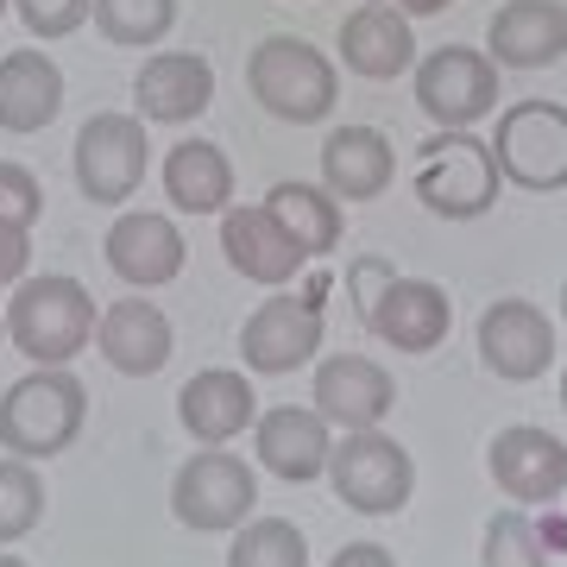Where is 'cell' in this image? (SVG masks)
Wrapping results in <instances>:
<instances>
[{"label": "cell", "mask_w": 567, "mask_h": 567, "mask_svg": "<svg viewBox=\"0 0 567 567\" xmlns=\"http://www.w3.org/2000/svg\"><path fill=\"white\" fill-rule=\"evenodd\" d=\"M82 423H89V391L70 365H32L0 391V454L44 466L76 442Z\"/></svg>", "instance_id": "1"}, {"label": "cell", "mask_w": 567, "mask_h": 567, "mask_svg": "<svg viewBox=\"0 0 567 567\" xmlns=\"http://www.w3.org/2000/svg\"><path fill=\"white\" fill-rule=\"evenodd\" d=\"M95 297L89 284L70 271H44V278H20L13 303H7V341L20 347L32 365H70L76 353L95 347Z\"/></svg>", "instance_id": "2"}, {"label": "cell", "mask_w": 567, "mask_h": 567, "mask_svg": "<svg viewBox=\"0 0 567 567\" xmlns=\"http://www.w3.org/2000/svg\"><path fill=\"white\" fill-rule=\"evenodd\" d=\"M246 89H252V102H259L271 121L316 126V121L334 114L341 70H334V63H328L309 39L271 32V39H259V44H252V58H246Z\"/></svg>", "instance_id": "3"}, {"label": "cell", "mask_w": 567, "mask_h": 567, "mask_svg": "<svg viewBox=\"0 0 567 567\" xmlns=\"http://www.w3.org/2000/svg\"><path fill=\"white\" fill-rule=\"evenodd\" d=\"M410 183H416V203L442 221H480L505 189L492 145L473 126H454V133H435V140L416 145V177Z\"/></svg>", "instance_id": "4"}, {"label": "cell", "mask_w": 567, "mask_h": 567, "mask_svg": "<svg viewBox=\"0 0 567 567\" xmlns=\"http://www.w3.org/2000/svg\"><path fill=\"white\" fill-rule=\"evenodd\" d=\"M328 480H334V498L347 511L391 517L416 492V461H410L404 442H391L385 429H353V435H341L328 447Z\"/></svg>", "instance_id": "5"}, {"label": "cell", "mask_w": 567, "mask_h": 567, "mask_svg": "<svg viewBox=\"0 0 567 567\" xmlns=\"http://www.w3.org/2000/svg\"><path fill=\"white\" fill-rule=\"evenodd\" d=\"M252 505H259V480H252V461H240L234 447H196L171 480V511L196 536L240 529Z\"/></svg>", "instance_id": "6"}, {"label": "cell", "mask_w": 567, "mask_h": 567, "mask_svg": "<svg viewBox=\"0 0 567 567\" xmlns=\"http://www.w3.org/2000/svg\"><path fill=\"white\" fill-rule=\"evenodd\" d=\"M498 177L517 189H567V107L561 102H511L492 126Z\"/></svg>", "instance_id": "7"}, {"label": "cell", "mask_w": 567, "mask_h": 567, "mask_svg": "<svg viewBox=\"0 0 567 567\" xmlns=\"http://www.w3.org/2000/svg\"><path fill=\"white\" fill-rule=\"evenodd\" d=\"M410 89H416V107L429 121L454 133V126H480L498 107V63L473 44H442L429 51L416 70H410Z\"/></svg>", "instance_id": "8"}, {"label": "cell", "mask_w": 567, "mask_h": 567, "mask_svg": "<svg viewBox=\"0 0 567 567\" xmlns=\"http://www.w3.org/2000/svg\"><path fill=\"white\" fill-rule=\"evenodd\" d=\"M70 158H76V189L89 196V203L121 208L145 183V164H152L145 121L140 114H89Z\"/></svg>", "instance_id": "9"}, {"label": "cell", "mask_w": 567, "mask_h": 567, "mask_svg": "<svg viewBox=\"0 0 567 567\" xmlns=\"http://www.w3.org/2000/svg\"><path fill=\"white\" fill-rule=\"evenodd\" d=\"M322 353V303L316 297H265L252 316L240 322V360L252 379H284Z\"/></svg>", "instance_id": "10"}, {"label": "cell", "mask_w": 567, "mask_h": 567, "mask_svg": "<svg viewBox=\"0 0 567 567\" xmlns=\"http://www.w3.org/2000/svg\"><path fill=\"white\" fill-rule=\"evenodd\" d=\"M309 410L341 435L385 429V416L398 410V379L365 353H328V360H316V379H309Z\"/></svg>", "instance_id": "11"}, {"label": "cell", "mask_w": 567, "mask_h": 567, "mask_svg": "<svg viewBox=\"0 0 567 567\" xmlns=\"http://www.w3.org/2000/svg\"><path fill=\"white\" fill-rule=\"evenodd\" d=\"M480 365L505 385H529L555 365V322H548L543 303L529 297H498V303L480 316Z\"/></svg>", "instance_id": "12"}, {"label": "cell", "mask_w": 567, "mask_h": 567, "mask_svg": "<svg viewBox=\"0 0 567 567\" xmlns=\"http://www.w3.org/2000/svg\"><path fill=\"white\" fill-rule=\"evenodd\" d=\"M486 473L511 505H555L567 492V442L536 423L498 429L486 447Z\"/></svg>", "instance_id": "13"}, {"label": "cell", "mask_w": 567, "mask_h": 567, "mask_svg": "<svg viewBox=\"0 0 567 567\" xmlns=\"http://www.w3.org/2000/svg\"><path fill=\"white\" fill-rule=\"evenodd\" d=\"M365 328H372V341H385L391 353H435V347L447 341V328H454V303H447L442 284L429 278H398L365 303L360 316Z\"/></svg>", "instance_id": "14"}, {"label": "cell", "mask_w": 567, "mask_h": 567, "mask_svg": "<svg viewBox=\"0 0 567 567\" xmlns=\"http://www.w3.org/2000/svg\"><path fill=\"white\" fill-rule=\"evenodd\" d=\"M215 102V63L196 51H152L133 76V114L152 126H183Z\"/></svg>", "instance_id": "15"}, {"label": "cell", "mask_w": 567, "mask_h": 567, "mask_svg": "<svg viewBox=\"0 0 567 567\" xmlns=\"http://www.w3.org/2000/svg\"><path fill=\"white\" fill-rule=\"evenodd\" d=\"M189 259V246H183L177 221L158 215V208H126L114 215L107 227V265H114V278H126L133 290H158L171 284Z\"/></svg>", "instance_id": "16"}, {"label": "cell", "mask_w": 567, "mask_h": 567, "mask_svg": "<svg viewBox=\"0 0 567 567\" xmlns=\"http://www.w3.org/2000/svg\"><path fill=\"white\" fill-rule=\"evenodd\" d=\"M221 252L240 278L265 284V290H284V284L303 271V246L284 234V221L265 203H240L221 215Z\"/></svg>", "instance_id": "17"}, {"label": "cell", "mask_w": 567, "mask_h": 567, "mask_svg": "<svg viewBox=\"0 0 567 567\" xmlns=\"http://www.w3.org/2000/svg\"><path fill=\"white\" fill-rule=\"evenodd\" d=\"M328 447H334V429L303 404H271V410H259V423H252V454H259V466L278 473V480H290V486L322 480Z\"/></svg>", "instance_id": "18"}, {"label": "cell", "mask_w": 567, "mask_h": 567, "mask_svg": "<svg viewBox=\"0 0 567 567\" xmlns=\"http://www.w3.org/2000/svg\"><path fill=\"white\" fill-rule=\"evenodd\" d=\"M177 416L183 429L196 435V447H227L234 435L259 423V398H252V379L234 372V365H208L189 385L177 391Z\"/></svg>", "instance_id": "19"}, {"label": "cell", "mask_w": 567, "mask_h": 567, "mask_svg": "<svg viewBox=\"0 0 567 567\" xmlns=\"http://www.w3.org/2000/svg\"><path fill=\"white\" fill-rule=\"evenodd\" d=\"M95 347H102V360L114 365V372H126V379H152V372L171 365L177 334H171V316H164L158 303L121 297V303H107L102 316H95Z\"/></svg>", "instance_id": "20"}, {"label": "cell", "mask_w": 567, "mask_h": 567, "mask_svg": "<svg viewBox=\"0 0 567 567\" xmlns=\"http://www.w3.org/2000/svg\"><path fill=\"white\" fill-rule=\"evenodd\" d=\"M486 58L498 70H548L567 58V7L561 0H505L486 25Z\"/></svg>", "instance_id": "21"}, {"label": "cell", "mask_w": 567, "mask_h": 567, "mask_svg": "<svg viewBox=\"0 0 567 567\" xmlns=\"http://www.w3.org/2000/svg\"><path fill=\"white\" fill-rule=\"evenodd\" d=\"M341 63L365 82H398L416 63V32L391 0H365L341 20Z\"/></svg>", "instance_id": "22"}, {"label": "cell", "mask_w": 567, "mask_h": 567, "mask_svg": "<svg viewBox=\"0 0 567 567\" xmlns=\"http://www.w3.org/2000/svg\"><path fill=\"white\" fill-rule=\"evenodd\" d=\"M398 183V152L379 126H334L322 145V189L334 203H372Z\"/></svg>", "instance_id": "23"}, {"label": "cell", "mask_w": 567, "mask_h": 567, "mask_svg": "<svg viewBox=\"0 0 567 567\" xmlns=\"http://www.w3.org/2000/svg\"><path fill=\"white\" fill-rule=\"evenodd\" d=\"M164 203L177 215H227L234 208V158L208 140H177L164 152Z\"/></svg>", "instance_id": "24"}, {"label": "cell", "mask_w": 567, "mask_h": 567, "mask_svg": "<svg viewBox=\"0 0 567 567\" xmlns=\"http://www.w3.org/2000/svg\"><path fill=\"white\" fill-rule=\"evenodd\" d=\"M58 114H63V70L51 63V51H7L0 58V126L32 140Z\"/></svg>", "instance_id": "25"}, {"label": "cell", "mask_w": 567, "mask_h": 567, "mask_svg": "<svg viewBox=\"0 0 567 567\" xmlns=\"http://www.w3.org/2000/svg\"><path fill=\"white\" fill-rule=\"evenodd\" d=\"M265 208L284 221V234L303 246V259H322V252H334L341 246V234H347V215H341V203L328 196L322 183H278L271 196H265Z\"/></svg>", "instance_id": "26"}, {"label": "cell", "mask_w": 567, "mask_h": 567, "mask_svg": "<svg viewBox=\"0 0 567 567\" xmlns=\"http://www.w3.org/2000/svg\"><path fill=\"white\" fill-rule=\"evenodd\" d=\"M227 567H309V543L290 517H246L227 543Z\"/></svg>", "instance_id": "27"}, {"label": "cell", "mask_w": 567, "mask_h": 567, "mask_svg": "<svg viewBox=\"0 0 567 567\" xmlns=\"http://www.w3.org/2000/svg\"><path fill=\"white\" fill-rule=\"evenodd\" d=\"M89 20L102 25V39L121 44V51H152L177 25V0H95Z\"/></svg>", "instance_id": "28"}, {"label": "cell", "mask_w": 567, "mask_h": 567, "mask_svg": "<svg viewBox=\"0 0 567 567\" xmlns=\"http://www.w3.org/2000/svg\"><path fill=\"white\" fill-rule=\"evenodd\" d=\"M44 517V480L39 466L20 461V454H0V548L32 536Z\"/></svg>", "instance_id": "29"}, {"label": "cell", "mask_w": 567, "mask_h": 567, "mask_svg": "<svg viewBox=\"0 0 567 567\" xmlns=\"http://www.w3.org/2000/svg\"><path fill=\"white\" fill-rule=\"evenodd\" d=\"M480 567H548V543L529 524V511H492L480 536Z\"/></svg>", "instance_id": "30"}, {"label": "cell", "mask_w": 567, "mask_h": 567, "mask_svg": "<svg viewBox=\"0 0 567 567\" xmlns=\"http://www.w3.org/2000/svg\"><path fill=\"white\" fill-rule=\"evenodd\" d=\"M13 13L25 20V32H32V39H70V32H82V25H89L95 0H13Z\"/></svg>", "instance_id": "31"}, {"label": "cell", "mask_w": 567, "mask_h": 567, "mask_svg": "<svg viewBox=\"0 0 567 567\" xmlns=\"http://www.w3.org/2000/svg\"><path fill=\"white\" fill-rule=\"evenodd\" d=\"M39 215H44V189H39V177H32L25 164L0 158V221L32 227Z\"/></svg>", "instance_id": "32"}, {"label": "cell", "mask_w": 567, "mask_h": 567, "mask_svg": "<svg viewBox=\"0 0 567 567\" xmlns=\"http://www.w3.org/2000/svg\"><path fill=\"white\" fill-rule=\"evenodd\" d=\"M32 265V227L0 221V284H20Z\"/></svg>", "instance_id": "33"}, {"label": "cell", "mask_w": 567, "mask_h": 567, "mask_svg": "<svg viewBox=\"0 0 567 567\" xmlns=\"http://www.w3.org/2000/svg\"><path fill=\"white\" fill-rule=\"evenodd\" d=\"M391 278H398V271H391L385 259H360L353 271H347V290H353V303H360V316H365V303H372V297H379V290H385Z\"/></svg>", "instance_id": "34"}, {"label": "cell", "mask_w": 567, "mask_h": 567, "mask_svg": "<svg viewBox=\"0 0 567 567\" xmlns=\"http://www.w3.org/2000/svg\"><path fill=\"white\" fill-rule=\"evenodd\" d=\"M328 567H398V555L379 543H347L341 555H328Z\"/></svg>", "instance_id": "35"}, {"label": "cell", "mask_w": 567, "mask_h": 567, "mask_svg": "<svg viewBox=\"0 0 567 567\" xmlns=\"http://www.w3.org/2000/svg\"><path fill=\"white\" fill-rule=\"evenodd\" d=\"M391 7H398L404 20H429V13H442L447 0H391Z\"/></svg>", "instance_id": "36"}, {"label": "cell", "mask_w": 567, "mask_h": 567, "mask_svg": "<svg viewBox=\"0 0 567 567\" xmlns=\"http://www.w3.org/2000/svg\"><path fill=\"white\" fill-rule=\"evenodd\" d=\"M0 567H25V561H20V555H0Z\"/></svg>", "instance_id": "37"}, {"label": "cell", "mask_w": 567, "mask_h": 567, "mask_svg": "<svg viewBox=\"0 0 567 567\" xmlns=\"http://www.w3.org/2000/svg\"><path fill=\"white\" fill-rule=\"evenodd\" d=\"M561 410H567V365H561Z\"/></svg>", "instance_id": "38"}, {"label": "cell", "mask_w": 567, "mask_h": 567, "mask_svg": "<svg viewBox=\"0 0 567 567\" xmlns=\"http://www.w3.org/2000/svg\"><path fill=\"white\" fill-rule=\"evenodd\" d=\"M561 322H567V278H561Z\"/></svg>", "instance_id": "39"}, {"label": "cell", "mask_w": 567, "mask_h": 567, "mask_svg": "<svg viewBox=\"0 0 567 567\" xmlns=\"http://www.w3.org/2000/svg\"><path fill=\"white\" fill-rule=\"evenodd\" d=\"M0 334H7V316H0Z\"/></svg>", "instance_id": "40"}, {"label": "cell", "mask_w": 567, "mask_h": 567, "mask_svg": "<svg viewBox=\"0 0 567 567\" xmlns=\"http://www.w3.org/2000/svg\"><path fill=\"white\" fill-rule=\"evenodd\" d=\"M0 13H7V0H0Z\"/></svg>", "instance_id": "41"}]
</instances>
